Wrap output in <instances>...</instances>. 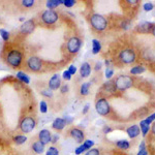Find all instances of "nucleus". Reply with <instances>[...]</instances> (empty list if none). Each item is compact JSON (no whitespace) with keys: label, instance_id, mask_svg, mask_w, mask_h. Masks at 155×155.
<instances>
[{"label":"nucleus","instance_id":"34","mask_svg":"<svg viewBox=\"0 0 155 155\" xmlns=\"http://www.w3.org/2000/svg\"><path fill=\"white\" fill-rule=\"evenodd\" d=\"M35 4V1L34 0H23L22 1V5L24 7H27V8H30Z\"/></svg>","mask_w":155,"mask_h":155},{"label":"nucleus","instance_id":"39","mask_svg":"<svg viewBox=\"0 0 155 155\" xmlns=\"http://www.w3.org/2000/svg\"><path fill=\"white\" fill-rule=\"evenodd\" d=\"M63 4L65 5L66 7H68V8H71V7H72L76 4V1L74 0H64L63 1Z\"/></svg>","mask_w":155,"mask_h":155},{"label":"nucleus","instance_id":"32","mask_svg":"<svg viewBox=\"0 0 155 155\" xmlns=\"http://www.w3.org/2000/svg\"><path fill=\"white\" fill-rule=\"evenodd\" d=\"M46 155H59V150H58V148H56V147L51 146L48 150H47Z\"/></svg>","mask_w":155,"mask_h":155},{"label":"nucleus","instance_id":"38","mask_svg":"<svg viewBox=\"0 0 155 155\" xmlns=\"http://www.w3.org/2000/svg\"><path fill=\"white\" fill-rule=\"evenodd\" d=\"M41 94L42 96H45V97H48V98H51V97L53 96V92H52L50 89L42 90V91H41Z\"/></svg>","mask_w":155,"mask_h":155},{"label":"nucleus","instance_id":"19","mask_svg":"<svg viewBox=\"0 0 155 155\" xmlns=\"http://www.w3.org/2000/svg\"><path fill=\"white\" fill-rule=\"evenodd\" d=\"M140 129H141V134L143 137H146L147 134H148V132L150 131V128H151V124L147 123L146 121L144 120H142L141 122H140Z\"/></svg>","mask_w":155,"mask_h":155},{"label":"nucleus","instance_id":"41","mask_svg":"<svg viewBox=\"0 0 155 155\" xmlns=\"http://www.w3.org/2000/svg\"><path fill=\"white\" fill-rule=\"evenodd\" d=\"M145 121H146L147 123H149V124H152V123H153V122L155 121V113L151 114V115H149V117H147V118L145 119Z\"/></svg>","mask_w":155,"mask_h":155},{"label":"nucleus","instance_id":"3","mask_svg":"<svg viewBox=\"0 0 155 155\" xmlns=\"http://www.w3.org/2000/svg\"><path fill=\"white\" fill-rule=\"evenodd\" d=\"M5 61L9 66L12 67V68L20 67L22 61H23V54H22V52L19 51V50L12 49L6 54Z\"/></svg>","mask_w":155,"mask_h":155},{"label":"nucleus","instance_id":"46","mask_svg":"<svg viewBox=\"0 0 155 155\" xmlns=\"http://www.w3.org/2000/svg\"><path fill=\"white\" fill-rule=\"evenodd\" d=\"M89 109H90V104H85V107H83V111H82V114H83V115H86V114L89 112Z\"/></svg>","mask_w":155,"mask_h":155},{"label":"nucleus","instance_id":"7","mask_svg":"<svg viewBox=\"0 0 155 155\" xmlns=\"http://www.w3.org/2000/svg\"><path fill=\"white\" fill-rule=\"evenodd\" d=\"M82 47V41L80 37L78 36H72L71 38L67 41L66 42V49H67V52L69 54H77L78 52L80 51Z\"/></svg>","mask_w":155,"mask_h":155},{"label":"nucleus","instance_id":"21","mask_svg":"<svg viewBox=\"0 0 155 155\" xmlns=\"http://www.w3.org/2000/svg\"><path fill=\"white\" fill-rule=\"evenodd\" d=\"M116 147L121 150H128L130 148V143L127 140H119L116 142Z\"/></svg>","mask_w":155,"mask_h":155},{"label":"nucleus","instance_id":"6","mask_svg":"<svg viewBox=\"0 0 155 155\" xmlns=\"http://www.w3.org/2000/svg\"><path fill=\"white\" fill-rule=\"evenodd\" d=\"M95 110L96 113L101 116H109L111 113V106L107 98L101 97L95 101Z\"/></svg>","mask_w":155,"mask_h":155},{"label":"nucleus","instance_id":"16","mask_svg":"<svg viewBox=\"0 0 155 155\" xmlns=\"http://www.w3.org/2000/svg\"><path fill=\"white\" fill-rule=\"evenodd\" d=\"M65 126H66V123H65V121H64V119L60 118V117L55 119L53 121V123H52V128H53L54 130H56V131L63 130Z\"/></svg>","mask_w":155,"mask_h":155},{"label":"nucleus","instance_id":"4","mask_svg":"<svg viewBox=\"0 0 155 155\" xmlns=\"http://www.w3.org/2000/svg\"><path fill=\"white\" fill-rule=\"evenodd\" d=\"M36 126V120L32 116H25L19 124V128L23 134H30Z\"/></svg>","mask_w":155,"mask_h":155},{"label":"nucleus","instance_id":"37","mask_svg":"<svg viewBox=\"0 0 155 155\" xmlns=\"http://www.w3.org/2000/svg\"><path fill=\"white\" fill-rule=\"evenodd\" d=\"M87 150L85 149V147L83 146V145H80L79 147H77L76 150H74V154L76 155H80V154H83L84 152H86Z\"/></svg>","mask_w":155,"mask_h":155},{"label":"nucleus","instance_id":"22","mask_svg":"<svg viewBox=\"0 0 155 155\" xmlns=\"http://www.w3.org/2000/svg\"><path fill=\"white\" fill-rule=\"evenodd\" d=\"M146 71V67L143 65H136L130 68V74L132 76H137V74H144Z\"/></svg>","mask_w":155,"mask_h":155},{"label":"nucleus","instance_id":"51","mask_svg":"<svg viewBox=\"0 0 155 155\" xmlns=\"http://www.w3.org/2000/svg\"><path fill=\"white\" fill-rule=\"evenodd\" d=\"M127 2L130 4H137V0H127Z\"/></svg>","mask_w":155,"mask_h":155},{"label":"nucleus","instance_id":"5","mask_svg":"<svg viewBox=\"0 0 155 155\" xmlns=\"http://www.w3.org/2000/svg\"><path fill=\"white\" fill-rule=\"evenodd\" d=\"M118 58L123 64H131L136 62L137 60V54L134 49H124L118 55Z\"/></svg>","mask_w":155,"mask_h":155},{"label":"nucleus","instance_id":"13","mask_svg":"<svg viewBox=\"0 0 155 155\" xmlns=\"http://www.w3.org/2000/svg\"><path fill=\"white\" fill-rule=\"evenodd\" d=\"M49 89L51 91H54V90H58L60 87H61V78L58 74H55L53 77L50 79L49 81Z\"/></svg>","mask_w":155,"mask_h":155},{"label":"nucleus","instance_id":"10","mask_svg":"<svg viewBox=\"0 0 155 155\" xmlns=\"http://www.w3.org/2000/svg\"><path fill=\"white\" fill-rule=\"evenodd\" d=\"M69 136L71 137L72 140L77 142V143L82 144L85 141V134L82 129H80L79 127H72V128L69 129L68 131Z\"/></svg>","mask_w":155,"mask_h":155},{"label":"nucleus","instance_id":"28","mask_svg":"<svg viewBox=\"0 0 155 155\" xmlns=\"http://www.w3.org/2000/svg\"><path fill=\"white\" fill-rule=\"evenodd\" d=\"M137 155H148V150H147V146L145 141H142L139 147V152Z\"/></svg>","mask_w":155,"mask_h":155},{"label":"nucleus","instance_id":"9","mask_svg":"<svg viewBox=\"0 0 155 155\" xmlns=\"http://www.w3.org/2000/svg\"><path fill=\"white\" fill-rule=\"evenodd\" d=\"M27 67H28L29 71L37 72L41 69L42 67V61L39 57L37 56H31L27 59Z\"/></svg>","mask_w":155,"mask_h":155},{"label":"nucleus","instance_id":"48","mask_svg":"<svg viewBox=\"0 0 155 155\" xmlns=\"http://www.w3.org/2000/svg\"><path fill=\"white\" fill-rule=\"evenodd\" d=\"M63 119H64V121H65L66 125H67V124H71V123H72V118H71V116H65Z\"/></svg>","mask_w":155,"mask_h":155},{"label":"nucleus","instance_id":"18","mask_svg":"<svg viewBox=\"0 0 155 155\" xmlns=\"http://www.w3.org/2000/svg\"><path fill=\"white\" fill-rule=\"evenodd\" d=\"M45 147H46V145H44L41 143V141H35V142H33L31 145V148H32V151L34 152L35 154H42L45 152Z\"/></svg>","mask_w":155,"mask_h":155},{"label":"nucleus","instance_id":"8","mask_svg":"<svg viewBox=\"0 0 155 155\" xmlns=\"http://www.w3.org/2000/svg\"><path fill=\"white\" fill-rule=\"evenodd\" d=\"M41 21L46 25H53L58 21V14L53 9H46L41 14Z\"/></svg>","mask_w":155,"mask_h":155},{"label":"nucleus","instance_id":"27","mask_svg":"<svg viewBox=\"0 0 155 155\" xmlns=\"http://www.w3.org/2000/svg\"><path fill=\"white\" fill-rule=\"evenodd\" d=\"M17 78H18L20 81L23 82V83H25V84H29L30 83L29 77L23 71H18V72H17Z\"/></svg>","mask_w":155,"mask_h":155},{"label":"nucleus","instance_id":"47","mask_svg":"<svg viewBox=\"0 0 155 155\" xmlns=\"http://www.w3.org/2000/svg\"><path fill=\"white\" fill-rule=\"evenodd\" d=\"M112 131V128L110 126H107V125H106L102 128V132H104V134H110V132Z\"/></svg>","mask_w":155,"mask_h":155},{"label":"nucleus","instance_id":"33","mask_svg":"<svg viewBox=\"0 0 155 155\" xmlns=\"http://www.w3.org/2000/svg\"><path fill=\"white\" fill-rule=\"evenodd\" d=\"M104 74H106V78H107V80H111L112 78H113V76H114V69H113V67H112V66L107 67Z\"/></svg>","mask_w":155,"mask_h":155},{"label":"nucleus","instance_id":"11","mask_svg":"<svg viewBox=\"0 0 155 155\" xmlns=\"http://www.w3.org/2000/svg\"><path fill=\"white\" fill-rule=\"evenodd\" d=\"M35 29V21L34 20H27L20 27V32L24 35H28V34L32 33Z\"/></svg>","mask_w":155,"mask_h":155},{"label":"nucleus","instance_id":"29","mask_svg":"<svg viewBox=\"0 0 155 155\" xmlns=\"http://www.w3.org/2000/svg\"><path fill=\"white\" fill-rule=\"evenodd\" d=\"M0 36L2 37V39H3L4 41H7L9 39V37H11V35H9V32L7 31V30L1 28L0 29Z\"/></svg>","mask_w":155,"mask_h":155},{"label":"nucleus","instance_id":"20","mask_svg":"<svg viewBox=\"0 0 155 155\" xmlns=\"http://www.w3.org/2000/svg\"><path fill=\"white\" fill-rule=\"evenodd\" d=\"M63 1L64 0H49V1H47L46 5L48 7V9H53L54 11V8L63 4Z\"/></svg>","mask_w":155,"mask_h":155},{"label":"nucleus","instance_id":"42","mask_svg":"<svg viewBox=\"0 0 155 155\" xmlns=\"http://www.w3.org/2000/svg\"><path fill=\"white\" fill-rule=\"evenodd\" d=\"M121 27L124 30H127L129 27H130V21H128V20H124V21L121 23Z\"/></svg>","mask_w":155,"mask_h":155},{"label":"nucleus","instance_id":"52","mask_svg":"<svg viewBox=\"0 0 155 155\" xmlns=\"http://www.w3.org/2000/svg\"><path fill=\"white\" fill-rule=\"evenodd\" d=\"M151 33L153 34V36L155 37V25H154V27H153V29H152V31H151Z\"/></svg>","mask_w":155,"mask_h":155},{"label":"nucleus","instance_id":"35","mask_svg":"<svg viewBox=\"0 0 155 155\" xmlns=\"http://www.w3.org/2000/svg\"><path fill=\"white\" fill-rule=\"evenodd\" d=\"M154 8V4L152 2H146L143 5V9L145 12H151Z\"/></svg>","mask_w":155,"mask_h":155},{"label":"nucleus","instance_id":"43","mask_svg":"<svg viewBox=\"0 0 155 155\" xmlns=\"http://www.w3.org/2000/svg\"><path fill=\"white\" fill-rule=\"evenodd\" d=\"M68 90H69V87H68V85H62L61 87H60V92H61L62 94H65L68 92Z\"/></svg>","mask_w":155,"mask_h":155},{"label":"nucleus","instance_id":"30","mask_svg":"<svg viewBox=\"0 0 155 155\" xmlns=\"http://www.w3.org/2000/svg\"><path fill=\"white\" fill-rule=\"evenodd\" d=\"M82 145L85 147V149L88 151L89 149H91V148H93V146H94V142L92 141V140H85V141L82 143Z\"/></svg>","mask_w":155,"mask_h":155},{"label":"nucleus","instance_id":"24","mask_svg":"<svg viewBox=\"0 0 155 155\" xmlns=\"http://www.w3.org/2000/svg\"><path fill=\"white\" fill-rule=\"evenodd\" d=\"M90 87H91V83H88V82L82 84L81 88H80V93H81V95H83V96L88 95L89 91H90Z\"/></svg>","mask_w":155,"mask_h":155},{"label":"nucleus","instance_id":"23","mask_svg":"<svg viewBox=\"0 0 155 155\" xmlns=\"http://www.w3.org/2000/svg\"><path fill=\"white\" fill-rule=\"evenodd\" d=\"M101 51V42L98 39H93L92 41V53L96 55Z\"/></svg>","mask_w":155,"mask_h":155},{"label":"nucleus","instance_id":"25","mask_svg":"<svg viewBox=\"0 0 155 155\" xmlns=\"http://www.w3.org/2000/svg\"><path fill=\"white\" fill-rule=\"evenodd\" d=\"M104 90L107 92V93H114V92L116 91L114 81H107V83L104 85Z\"/></svg>","mask_w":155,"mask_h":155},{"label":"nucleus","instance_id":"2","mask_svg":"<svg viewBox=\"0 0 155 155\" xmlns=\"http://www.w3.org/2000/svg\"><path fill=\"white\" fill-rule=\"evenodd\" d=\"M114 85L118 91H125L134 86V79L127 74H120L114 80Z\"/></svg>","mask_w":155,"mask_h":155},{"label":"nucleus","instance_id":"15","mask_svg":"<svg viewBox=\"0 0 155 155\" xmlns=\"http://www.w3.org/2000/svg\"><path fill=\"white\" fill-rule=\"evenodd\" d=\"M126 134L127 136H128L130 139H136L141 134V129H140V126L139 125H136V124H134V125H130L129 127H127L126 128Z\"/></svg>","mask_w":155,"mask_h":155},{"label":"nucleus","instance_id":"36","mask_svg":"<svg viewBox=\"0 0 155 155\" xmlns=\"http://www.w3.org/2000/svg\"><path fill=\"white\" fill-rule=\"evenodd\" d=\"M85 155H101V152H99V149L97 148H91L88 151H86Z\"/></svg>","mask_w":155,"mask_h":155},{"label":"nucleus","instance_id":"45","mask_svg":"<svg viewBox=\"0 0 155 155\" xmlns=\"http://www.w3.org/2000/svg\"><path fill=\"white\" fill-rule=\"evenodd\" d=\"M58 140H59V136L58 134H52V141H51V143L52 144H56L57 142H58Z\"/></svg>","mask_w":155,"mask_h":155},{"label":"nucleus","instance_id":"14","mask_svg":"<svg viewBox=\"0 0 155 155\" xmlns=\"http://www.w3.org/2000/svg\"><path fill=\"white\" fill-rule=\"evenodd\" d=\"M153 23H151V22H141L139 25L137 26V31L140 32V33H149V32L152 31V29H153L154 27Z\"/></svg>","mask_w":155,"mask_h":155},{"label":"nucleus","instance_id":"44","mask_svg":"<svg viewBox=\"0 0 155 155\" xmlns=\"http://www.w3.org/2000/svg\"><path fill=\"white\" fill-rule=\"evenodd\" d=\"M67 71H69V74H71V76H74V74H76V72H77V67L74 65V64H71V65H69L68 67V69Z\"/></svg>","mask_w":155,"mask_h":155},{"label":"nucleus","instance_id":"26","mask_svg":"<svg viewBox=\"0 0 155 155\" xmlns=\"http://www.w3.org/2000/svg\"><path fill=\"white\" fill-rule=\"evenodd\" d=\"M12 141H14V143L16 145H23L25 142L27 141V137L23 136V134H18V136L14 137Z\"/></svg>","mask_w":155,"mask_h":155},{"label":"nucleus","instance_id":"12","mask_svg":"<svg viewBox=\"0 0 155 155\" xmlns=\"http://www.w3.org/2000/svg\"><path fill=\"white\" fill-rule=\"evenodd\" d=\"M38 141H41L44 145H48L52 141V132L49 129H41L38 132Z\"/></svg>","mask_w":155,"mask_h":155},{"label":"nucleus","instance_id":"17","mask_svg":"<svg viewBox=\"0 0 155 155\" xmlns=\"http://www.w3.org/2000/svg\"><path fill=\"white\" fill-rule=\"evenodd\" d=\"M91 71L92 68L89 62H84L80 67V74H81L82 78H88L91 74Z\"/></svg>","mask_w":155,"mask_h":155},{"label":"nucleus","instance_id":"40","mask_svg":"<svg viewBox=\"0 0 155 155\" xmlns=\"http://www.w3.org/2000/svg\"><path fill=\"white\" fill-rule=\"evenodd\" d=\"M71 74H69V71H63V74H62V78H63L65 81H71Z\"/></svg>","mask_w":155,"mask_h":155},{"label":"nucleus","instance_id":"49","mask_svg":"<svg viewBox=\"0 0 155 155\" xmlns=\"http://www.w3.org/2000/svg\"><path fill=\"white\" fill-rule=\"evenodd\" d=\"M151 125L152 126H151V128H150V130H151L152 134H153V136H155V121L151 124Z\"/></svg>","mask_w":155,"mask_h":155},{"label":"nucleus","instance_id":"50","mask_svg":"<svg viewBox=\"0 0 155 155\" xmlns=\"http://www.w3.org/2000/svg\"><path fill=\"white\" fill-rule=\"evenodd\" d=\"M101 62H97L95 64V71H101Z\"/></svg>","mask_w":155,"mask_h":155},{"label":"nucleus","instance_id":"1","mask_svg":"<svg viewBox=\"0 0 155 155\" xmlns=\"http://www.w3.org/2000/svg\"><path fill=\"white\" fill-rule=\"evenodd\" d=\"M89 21L91 27L97 32L104 31L107 28V20L101 14H92Z\"/></svg>","mask_w":155,"mask_h":155},{"label":"nucleus","instance_id":"31","mask_svg":"<svg viewBox=\"0 0 155 155\" xmlns=\"http://www.w3.org/2000/svg\"><path fill=\"white\" fill-rule=\"evenodd\" d=\"M39 111L41 114H46L48 112V104L45 101H41L39 102Z\"/></svg>","mask_w":155,"mask_h":155}]
</instances>
